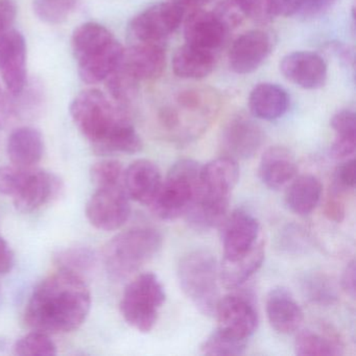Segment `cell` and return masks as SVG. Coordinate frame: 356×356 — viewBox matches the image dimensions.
Segmentation results:
<instances>
[{
  "label": "cell",
  "mask_w": 356,
  "mask_h": 356,
  "mask_svg": "<svg viewBox=\"0 0 356 356\" xmlns=\"http://www.w3.org/2000/svg\"><path fill=\"white\" fill-rule=\"evenodd\" d=\"M90 308V289L83 277L59 268L35 289L24 316L34 330L67 333L85 322Z\"/></svg>",
  "instance_id": "obj_1"
},
{
  "label": "cell",
  "mask_w": 356,
  "mask_h": 356,
  "mask_svg": "<svg viewBox=\"0 0 356 356\" xmlns=\"http://www.w3.org/2000/svg\"><path fill=\"white\" fill-rule=\"evenodd\" d=\"M238 179V164L232 158L222 156L202 165L200 195L185 216L191 228L206 231L220 226Z\"/></svg>",
  "instance_id": "obj_2"
},
{
  "label": "cell",
  "mask_w": 356,
  "mask_h": 356,
  "mask_svg": "<svg viewBox=\"0 0 356 356\" xmlns=\"http://www.w3.org/2000/svg\"><path fill=\"white\" fill-rule=\"evenodd\" d=\"M70 115L81 133L101 154L118 132L132 124L127 107L97 89L81 92L70 105Z\"/></svg>",
  "instance_id": "obj_3"
},
{
  "label": "cell",
  "mask_w": 356,
  "mask_h": 356,
  "mask_svg": "<svg viewBox=\"0 0 356 356\" xmlns=\"http://www.w3.org/2000/svg\"><path fill=\"white\" fill-rule=\"evenodd\" d=\"M72 43L79 76L87 84L105 81L120 63L124 49L106 26L95 22L79 26Z\"/></svg>",
  "instance_id": "obj_4"
},
{
  "label": "cell",
  "mask_w": 356,
  "mask_h": 356,
  "mask_svg": "<svg viewBox=\"0 0 356 356\" xmlns=\"http://www.w3.org/2000/svg\"><path fill=\"white\" fill-rule=\"evenodd\" d=\"M162 243L161 234L153 228L140 227L124 231L106 245V268L113 278H128L159 253Z\"/></svg>",
  "instance_id": "obj_5"
},
{
  "label": "cell",
  "mask_w": 356,
  "mask_h": 356,
  "mask_svg": "<svg viewBox=\"0 0 356 356\" xmlns=\"http://www.w3.org/2000/svg\"><path fill=\"white\" fill-rule=\"evenodd\" d=\"M202 165L191 159L175 163L151 204L154 213L164 220L185 216L195 205L201 191Z\"/></svg>",
  "instance_id": "obj_6"
},
{
  "label": "cell",
  "mask_w": 356,
  "mask_h": 356,
  "mask_svg": "<svg viewBox=\"0 0 356 356\" xmlns=\"http://www.w3.org/2000/svg\"><path fill=\"white\" fill-rule=\"evenodd\" d=\"M181 289L191 303L205 316H213L220 301L218 266L216 257L207 250H195L179 262Z\"/></svg>",
  "instance_id": "obj_7"
},
{
  "label": "cell",
  "mask_w": 356,
  "mask_h": 356,
  "mask_svg": "<svg viewBox=\"0 0 356 356\" xmlns=\"http://www.w3.org/2000/svg\"><path fill=\"white\" fill-rule=\"evenodd\" d=\"M165 299V291L158 277L153 273H145L127 285L120 301V312L130 326L147 333L155 327Z\"/></svg>",
  "instance_id": "obj_8"
},
{
  "label": "cell",
  "mask_w": 356,
  "mask_h": 356,
  "mask_svg": "<svg viewBox=\"0 0 356 356\" xmlns=\"http://www.w3.org/2000/svg\"><path fill=\"white\" fill-rule=\"evenodd\" d=\"M185 14L172 0L157 3L133 18L129 34L136 42L160 43L180 28Z\"/></svg>",
  "instance_id": "obj_9"
},
{
  "label": "cell",
  "mask_w": 356,
  "mask_h": 356,
  "mask_svg": "<svg viewBox=\"0 0 356 356\" xmlns=\"http://www.w3.org/2000/svg\"><path fill=\"white\" fill-rule=\"evenodd\" d=\"M130 197L124 184L97 187L86 206V216L95 228L114 231L130 218Z\"/></svg>",
  "instance_id": "obj_10"
},
{
  "label": "cell",
  "mask_w": 356,
  "mask_h": 356,
  "mask_svg": "<svg viewBox=\"0 0 356 356\" xmlns=\"http://www.w3.org/2000/svg\"><path fill=\"white\" fill-rule=\"evenodd\" d=\"M222 243L224 259L243 257L253 251L262 239L257 218L243 209H237L227 216L222 224Z\"/></svg>",
  "instance_id": "obj_11"
},
{
  "label": "cell",
  "mask_w": 356,
  "mask_h": 356,
  "mask_svg": "<svg viewBox=\"0 0 356 356\" xmlns=\"http://www.w3.org/2000/svg\"><path fill=\"white\" fill-rule=\"evenodd\" d=\"M62 191L63 183L57 175L29 168L13 195L14 205L22 212L35 211L58 199Z\"/></svg>",
  "instance_id": "obj_12"
},
{
  "label": "cell",
  "mask_w": 356,
  "mask_h": 356,
  "mask_svg": "<svg viewBox=\"0 0 356 356\" xmlns=\"http://www.w3.org/2000/svg\"><path fill=\"white\" fill-rule=\"evenodd\" d=\"M214 314L218 318V329L234 339L248 341L257 329V312L252 302L243 296L222 298Z\"/></svg>",
  "instance_id": "obj_13"
},
{
  "label": "cell",
  "mask_w": 356,
  "mask_h": 356,
  "mask_svg": "<svg viewBox=\"0 0 356 356\" xmlns=\"http://www.w3.org/2000/svg\"><path fill=\"white\" fill-rule=\"evenodd\" d=\"M264 130L245 115L231 118L220 136V147L226 157L245 160L253 157L264 143Z\"/></svg>",
  "instance_id": "obj_14"
},
{
  "label": "cell",
  "mask_w": 356,
  "mask_h": 356,
  "mask_svg": "<svg viewBox=\"0 0 356 356\" xmlns=\"http://www.w3.org/2000/svg\"><path fill=\"white\" fill-rule=\"evenodd\" d=\"M0 74L10 95H20L26 89V44L18 31H9L0 39Z\"/></svg>",
  "instance_id": "obj_15"
},
{
  "label": "cell",
  "mask_w": 356,
  "mask_h": 356,
  "mask_svg": "<svg viewBox=\"0 0 356 356\" xmlns=\"http://www.w3.org/2000/svg\"><path fill=\"white\" fill-rule=\"evenodd\" d=\"M272 39L261 30L249 31L233 42L228 60L237 74H249L257 70L272 51Z\"/></svg>",
  "instance_id": "obj_16"
},
{
  "label": "cell",
  "mask_w": 356,
  "mask_h": 356,
  "mask_svg": "<svg viewBox=\"0 0 356 356\" xmlns=\"http://www.w3.org/2000/svg\"><path fill=\"white\" fill-rule=\"evenodd\" d=\"M280 72L286 80L308 90L321 88L326 83V62L312 51H295L280 62Z\"/></svg>",
  "instance_id": "obj_17"
},
{
  "label": "cell",
  "mask_w": 356,
  "mask_h": 356,
  "mask_svg": "<svg viewBox=\"0 0 356 356\" xmlns=\"http://www.w3.org/2000/svg\"><path fill=\"white\" fill-rule=\"evenodd\" d=\"M118 65L139 83L156 80L165 70V49L160 43L137 42L124 49Z\"/></svg>",
  "instance_id": "obj_18"
},
{
  "label": "cell",
  "mask_w": 356,
  "mask_h": 356,
  "mask_svg": "<svg viewBox=\"0 0 356 356\" xmlns=\"http://www.w3.org/2000/svg\"><path fill=\"white\" fill-rule=\"evenodd\" d=\"M229 32L214 12L195 10L185 20L184 37L187 44L211 53L216 54L225 44Z\"/></svg>",
  "instance_id": "obj_19"
},
{
  "label": "cell",
  "mask_w": 356,
  "mask_h": 356,
  "mask_svg": "<svg viewBox=\"0 0 356 356\" xmlns=\"http://www.w3.org/2000/svg\"><path fill=\"white\" fill-rule=\"evenodd\" d=\"M161 172L151 160L139 159L124 170V188L130 199L151 206L161 187Z\"/></svg>",
  "instance_id": "obj_20"
},
{
  "label": "cell",
  "mask_w": 356,
  "mask_h": 356,
  "mask_svg": "<svg viewBox=\"0 0 356 356\" xmlns=\"http://www.w3.org/2000/svg\"><path fill=\"white\" fill-rule=\"evenodd\" d=\"M266 314L270 326L282 334L297 331L304 320L303 310L291 291L284 287L270 291L266 299Z\"/></svg>",
  "instance_id": "obj_21"
},
{
  "label": "cell",
  "mask_w": 356,
  "mask_h": 356,
  "mask_svg": "<svg viewBox=\"0 0 356 356\" xmlns=\"http://www.w3.org/2000/svg\"><path fill=\"white\" fill-rule=\"evenodd\" d=\"M298 163L293 154L280 145L264 152L258 168L260 180L270 189H279L296 178Z\"/></svg>",
  "instance_id": "obj_22"
},
{
  "label": "cell",
  "mask_w": 356,
  "mask_h": 356,
  "mask_svg": "<svg viewBox=\"0 0 356 356\" xmlns=\"http://www.w3.org/2000/svg\"><path fill=\"white\" fill-rule=\"evenodd\" d=\"M7 152L14 165L33 168L44 154L42 134L31 127L16 129L8 139Z\"/></svg>",
  "instance_id": "obj_23"
},
{
  "label": "cell",
  "mask_w": 356,
  "mask_h": 356,
  "mask_svg": "<svg viewBox=\"0 0 356 356\" xmlns=\"http://www.w3.org/2000/svg\"><path fill=\"white\" fill-rule=\"evenodd\" d=\"M289 105V97L286 91L276 84H258L250 93V111L259 120L268 122L278 120L284 115Z\"/></svg>",
  "instance_id": "obj_24"
},
{
  "label": "cell",
  "mask_w": 356,
  "mask_h": 356,
  "mask_svg": "<svg viewBox=\"0 0 356 356\" xmlns=\"http://www.w3.org/2000/svg\"><path fill=\"white\" fill-rule=\"evenodd\" d=\"M216 65V54L184 44L172 58V70L179 78L201 80L211 74Z\"/></svg>",
  "instance_id": "obj_25"
},
{
  "label": "cell",
  "mask_w": 356,
  "mask_h": 356,
  "mask_svg": "<svg viewBox=\"0 0 356 356\" xmlns=\"http://www.w3.org/2000/svg\"><path fill=\"white\" fill-rule=\"evenodd\" d=\"M264 241L243 257L233 260L222 259L218 268V277L226 289H234L245 284L264 264Z\"/></svg>",
  "instance_id": "obj_26"
},
{
  "label": "cell",
  "mask_w": 356,
  "mask_h": 356,
  "mask_svg": "<svg viewBox=\"0 0 356 356\" xmlns=\"http://www.w3.org/2000/svg\"><path fill=\"white\" fill-rule=\"evenodd\" d=\"M285 195L289 209L298 216H308L320 203L323 185L314 175H302L291 181Z\"/></svg>",
  "instance_id": "obj_27"
},
{
  "label": "cell",
  "mask_w": 356,
  "mask_h": 356,
  "mask_svg": "<svg viewBox=\"0 0 356 356\" xmlns=\"http://www.w3.org/2000/svg\"><path fill=\"white\" fill-rule=\"evenodd\" d=\"M295 352L299 356L341 355L343 346L332 335L321 334L307 329L296 337Z\"/></svg>",
  "instance_id": "obj_28"
},
{
  "label": "cell",
  "mask_w": 356,
  "mask_h": 356,
  "mask_svg": "<svg viewBox=\"0 0 356 356\" xmlns=\"http://www.w3.org/2000/svg\"><path fill=\"white\" fill-rule=\"evenodd\" d=\"M300 285L304 297L316 305L330 306L337 301V287L324 273H307L302 277Z\"/></svg>",
  "instance_id": "obj_29"
},
{
  "label": "cell",
  "mask_w": 356,
  "mask_h": 356,
  "mask_svg": "<svg viewBox=\"0 0 356 356\" xmlns=\"http://www.w3.org/2000/svg\"><path fill=\"white\" fill-rule=\"evenodd\" d=\"M107 88L111 99L115 103L127 107L136 97L139 90V82L124 72L120 65L106 79Z\"/></svg>",
  "instance_id": "obj_30"
},
{
  "label": "cell",
  "mask_w": 356,
  "mask_h": 356,
  "mask_svg": "<svg viewBox=\"0 0 356 356\" xmlns=\"http://www.w3.org/2000/svg\"><path fill=\"white\" fill-rule=\"evenodd\" d=\"M80 0H34L33 10L41 22L59 24L76 11Z\"/></svg>",
  "instance_id": "obj_31"
},
{
  "label": "cell",
  "mask_w": 356,
  "mask_h": 356,
  "mask_svg": "<svg viewBox=\"0 0 356 356\" xmlns=\"http://www.w3.org/2000/svg\"><path fill=\"white\" fill-rule=\"evenodd\" d=\"M245 341L234 339L216 328L201 345L205 355H241L247 349Z\"/></svg>",
  "instance_id": "obj_32"
},
{
  "label": "cell",
  "mask_w": 356,
  "mask_h": 356,
  "mask_svg": "<svg viewBox=\"0 0 356 356\" xmlns=\"http://www.w3.org/2000/svg\"><path fill=\"white\" fill-rule=\"evenodd\" d=\"M14 353L19 356H54L57 354V346L47 333L35 330L16 341Z\"/></svg>",
  "instance_id": "obj_33"
},
{
  "label": "cell",
  "mask_w": 356,
  "mask_h": 356,
  "mask_svg": "<svg viewBox=\"0 0 356 356\" xmlns=\"http://www.w3.org/2000/svg\"><path fill=\"white\" fill-rule=\"evenodd\" d=\"M56 262L61 270H70L81 275V272L88 270L95 264V255L90 250L85 248H72L60 252L56 256Z\"/></svg>",
  "instance_id": "obj_34"
},
{
  "label": "cell",
  "mask_w": 356,
  "mask_h": 356,
  "mask_svg": "<svg viewBox=\"0 0 356 356\" xmlns=\"http://www.w3.org/2000/svg\"><path fill=\"white\" fill-rule=\"evenodd\" d=\"M91 179L97 187L114 186L124 184V170L116 160H103L93 164L90 170Z\"/></svg>",
  "instance_id": "obj_35"
},
{
  "label": "cell",
  "mask_w": 356,
  "mask_h": 356,
  "mask_svg": "<svg viewBox=\"0 0 356 356\" xmlns=\"http://www.w3.org/2000/svg\"><path fill=\"white\" fill-rule=\"evenodd\" d=\"M355 186V159L343 160L337 166L333 177V184L331 193L343 195L348 191H351Z\"/></svg>",
  "instance_id": "obj_36"
},
{
  "label": "cell",
  "mask_w": 356,
  "mask_h": 356,
  "mask_svg": "<svg viewBox=\"0 0 356 356\" xmlns=\"http://www.w3.org/2000/svg\"><path fill=\"white\" fill-rule=\"evenodd\" d=\"M245 18L258 24H268L273 20L268 0H235Z\"/></svg>",
  "instance_id": "obj_37"
},
{
  "label": "cell",
  "mask_w": 356,
  "mask_h": 356,
  "mask_svg": "<svg viewBox=\"0 0 356 356\" xmlns=\"http://www.w3.org/2000/svg\"><path fill=\"white\" fill-rule=\"evenodd\" d=\"M29 168L3 166L0 168V193L13 197L19 188Z\"/></svg>",
  "instance_id": "obj_38"
},
{
  "label": "cell",
  "mask_w": 356,
  "mask_h": 356,
  "mask_svg": "<svg viewBox=\"0 0 356 356\" xmlns=\"http://www.w3.org/2000/svg\"><path fill=\"white\" fill-rule=\"evenodd\" d=\"M331 128L337 138L356 139V116L351 110H341L332 116Z\"/></svg>",
  "instance_id": "obj_39"
},
{
  "label": "cell",
  "mask_w": 356,
  "mask_h": 356,
  "mask_svg": "<svg viewBox=\"0 0 356 356\" xmlns=\"http://www.w3.org/2000/svg\"><path fill=\"white\" fill-rule=\"evenodd\" d=\"M214 13L222 20V24L228 28L229 31L237 28L245 18L235 0H224L216 8Z\"/></svg>",
  "instance_id": "obj_40"
},
{
  "label": "cell",
  "mask_w": 356,
  "mask_h": 356,
  "mask_svg": "<svg viewBox=\"0 0 356 356\" xmlns=\"http://www.w3.org/2000/svg\"><path fill=\"white\" fill-rule=\"evenodd\" d=\"M303 0H268L270 14L275 17H289L301 11Z\"/></svg>",
  "instance_id": "obj_41"
},
{
  "label": "cell",
  "mask_w": 356,
  "mask_h": 356,
  "mask_svg": "<svg viewBox=\"0 0 356 356\" xmlns=\"http://www.w3.org/2000/svg\"><path fill=\"white\" fill-rule=\"evenodd\" d=\"M17 15V7L13 0H0V39L9 31Z\"/></svg>",
  "instance_id": "obj_42"
},
{
  "label": "cell",
  "mask_w": 356,
  "mask_h": 356,
  "mask_svg": "<svg viewBox=\"0 0 356 356\" xmlns=\"http://www.w3.org/2000/svg\"><path fill=\"white\" fill-rule=\"evenodd\" d=\"M324 214L331 222H343L346 216V207L343 200L341 199V195L331 193L325 202Z\"/></svg>",
  "instance_id": "obj_43"
},
{
  "label": "cell",
  "mask_w": 356,
  "mask_h": 356,
  "mask_svg": "<svg viewBox=\"0 0 356 356\" xmlns=\"http://www.w3.org/2000/svg\"><path fill=\"white\" fill-rule=\"evenodd\" d=\"M356 151V139L337 138L331 145L330 154L337 160H347L353 158Z\"/></svg>",
  "instance_id": "obj_44"
},
{
  "label": "cell",
  "mask_w": 356,
  "mask_h": 356,
  "mask_svg": "<svg viewBox=\"0 0 356 356\" xmlns=\"http://www.w3.org/2000/svg\"><path fill=\"white\" fill-rule=\"evenodd\" d=\"M339 0H303L301 14L305 17H316L330 10Z\"/></svg>",
  "instance_id": "obj_45"
},
{
  "label": "cell",
  "mask_w": 356,
  "mask_h": 356,
  "mask_svg": "<svg viewBox=\"0 0 356 356\" xmlns=\"http://www.w3.org/2000/svg\"><path fill=\"white\" fill-rule=\"evenodd\" d=\"M356 268L355 261L352 260L346 266L345 270H343V276H341V287L343 291L351 296L352 298L355 297L356 291Z\"/></svg>",
  "instance_id": "obj_46"
},
{
  "label": "cell",
  "mask_w": 356,
  "mask_h": 356,
  "mask_svg": "<svg viewBox=\"0 0 356 356\" xmlns=\"http://www.w3.org/2000/svg\"><path fill=\"white\" fill-rule=\"evenodd\" d=\"M14 266V254L7 241L0 236V274L11 272Z\"/></svg>",
  "instance_id": "obj_47"
},
{
  "label": "cell",
  "mask_w": 356,
  "mask_h": 356,
  "mask_svg": "<svg viewBox=\"0 0 356 356\" xmlns=\"http://www.w3.org/2000/svg\"><path fill=\"white\" fill-rule=\"evenodd\" d=\"M172 1L177 3L179 7L182 8L186 13L187 11L191 12L202 9L204 6L208 5L213 0H172Z\"/></svg>",
  "instance_id": "obj_48"
},
{
  "label": "cell",
  "mask_w": 356,
  "mask_h": 356,
  "mask_svg": "<svg viewBox=\"0 0 356 356\" xmlns=\"http://www.w3.org/2000/svg\"><path fill=\"white\" fill-rule=\"evenodd\" d=\"M1 93H3V91H1V89H0V95H1Z\"/></svg>",
  "instance_id": "obj_49"
}]
</instances>
